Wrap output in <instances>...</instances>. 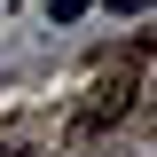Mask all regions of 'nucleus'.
Here are the masks:
<instances>
[{
  "label": "nucleus",
  "mask_w": 157,
  "mask_h": 157,
  "mask_svg": "<svg viewBox=\"0 0 157 157\" xmlns=\"http://www.w3.org/2000/svg\"><path fill=\"white\" fill-rule=\"evenodd\" d=\"M141 63H149V47H126V55H118L110 71L94 78V102H86V126H118V118H126V102H134V86H141Z\"/></svg>",
  "instance_id": "obj_1"
},
{
  "label": "nucleus",
  "mask_w": 157,
  "mask_h": 157,
  "mask_svg": "<svg viewBox=\"0 0 157 157\" xmlns=\"http://www.w3.org/2000/svg\"><path fill=\"white\" fill-rule=\"evenodd\" d=\"M110 8H157V0H110Z\"/></svg>",
  "instance_id": "obj_3"
},
{
  "label": "nucleus",
  "mask_w": 157,
  "mask_h": 157,
  "mask_svg": "<svg viewBox=\"0 0 157 157\" xmlns=\"http://www.w3.org/2000/svg\"><path fill=\"white\" fill-rule=\"evenodd\" d=\"M78 8H86V0H47V16H55V24H71Z\"/></svg>",
  "instance_id": "obj_2"
},
{
  "label": "nucleus",
  "mask_w": 157,
  "mask_h": 157,
  "mask_svg": "<svg viewBox=\"0 0 157 157\" xmlns=\"http://www.w3.org/2000/svg\"><path fill=\"white\" fill-rule=\"evenodd\" d=\"M0 157H24V149H0Z\"/></svg>",
  "instance_id": "obj_4"
}]
</instances>
